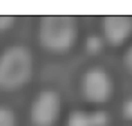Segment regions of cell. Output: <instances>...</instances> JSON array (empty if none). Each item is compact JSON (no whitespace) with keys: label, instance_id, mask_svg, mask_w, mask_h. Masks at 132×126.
Returning a JSON list of instances; mask_svg holds the SVG:
<instances>
[{"label":"cell","instance_id":"obj_1","mask_svg":"<svg viewBox=\"0 0 132 126\" xmlns=\"http://www.w3.org/2000/svg\"><path fill=\"white\" fill-rule=\"evenodd\" d=\"M33 74L32 53L23 45L9 47L0 54V89L12 92L30 81Z\"/></svg>","mask_w":132,"mask_h":126},{"label":"cell","instance_id":"obj_2","mask_svg":"<svg viewBox=\"0 0 132 126\" xmlns=\"http://www.w3.org/2000/svg\"><path fill=\"white\" fill-rule=\"evenodd\" d=\"M77 39V24L72 17L47 15L39 23V42L48 51L65 53Z\"/></svg>","mask_w":132,"mask_h":126},{"label":"cell","instance_id":"obj_3","mask_svg":"<svg viewBox=\"0 0 132 126\" xmlns=\"http://www.w3.org/2000/svg\"><path fill=\"white\" fill-rule=\"evenodd\" d=\"M62 110V101L56 90H42L30 107V122L33 126H54Z\"/></svg>","mask_w":132,"mask_h":126},{"label":"cell","instance_id":"obj_4","mask_svg":"<svg viewBox=\"0 0 132 126\" xmlns=\"http://www.w3.org/2000/svg\"><path fill=\"white\" fill-rule=\"evenodd\" d=\"M81 90L86 101L92 104H104L113 93V81L104 69L92 68L82 77Z\"/></svg>","mask_w":132,"mask_h":126},{"label":"cell","instance_id":"obj_5","mask_svg":"<svg viewBox=\"0 0 132 126\" xmlns=\"http://www.w3.org/2000/svg\"><path fill=\"white\" fill-rule=\"evenodd\" d=\"M105 41L111 47H120L132 36V18L125 15H108L102 21Z\"/></svg>","mask_w":132,"mask_h":126},{"label":"cell","instance_id":"obj_6","mask_svg":"<svg viewBox=\"0 0 132 126\" xmlns=\"http://www.w3.org/2000/svg\"><path fill=\"white\" fill-rule=\"evenodd\" d=\"M102 50H104V39H102L101 36L92 35V36H89V38L86 39V51H87L89 54L96 56V54H99Z\"/></svg>","mask_w":132,"mask_h":126},{"label":"cell","instance_id":"obj_7","mask_svg":"<svg viewBox=\"0 0 132 126\" xmlns=\"http://www.w3.org/2000/svg\"><path fill=\"white\" fill-rule=\"evenodd\" d=\"M68 126H90L89 113L84 111H72L68 119Z\"/></svg>","mask_w":132,"mask_h":126},{"label":"cell","instance_id":"obj_8","mask_svg":"<svg viewBox=\"0 0 132 126\" xmlns=\"http://www.w3.org/2000/svg\"><path fill=\"white\" fill-rule=\"evenodd\" d=\"M0 126H16L15 114L6 107H0Z\"/></svg>","mask_w":132,"mask_h":126},{"label":"cell","instance_id":"obj_9","mask_svg":"<svg viewBox=\"0 0 132 126\" xmlns=\"http://www.w3.org/2000/svg\"><path fill=\"white\" fill-rule=\"evenodd\" d=\"M89 117H90V126H107L108 125V116L105 111L89 113Z\"/></svg>","mask_w":132,"mask_h":126},{"label":"cell","instance_id":"obj_10","mask_svg":"<svg viewBox=\"0 0 132 126\" xmlns=\"http://www.w3.org/2000/svg\"><path fill=\"white\" fill-rule=\"evenodd\" d=\"M15 24V17L12 15H0V32L8 30Z\"/></svg>","mask_w":132,"mask_h":126},{"label":"cell","instance_id":"obj_11","mask_svg":"<svg viewBox=\"0 0 132 126\" xmlns=\"http://www.w3.org/2000/svg\"><path fill=\"white\" fill-rule=\"evenodd\" d=\"M122 116H123V119L132 122V98L125 101L123 107H122Z\"/></svg>","mask_w":132,"mask_h":126},{"label":"cell","instance_id":"obj_12","mask_svg":"<svg viewBox=\"0 0 132 126\" xmlns=\"http://www.w3.org/2000/svg\"><path fill=\"white\" fill-rule=\"evenodd\" d=\"M123 63H125V66H126V69L129 71L132 74V45L128 48V51H126V54H125V57H123Z\"/></svg>","mask_w":132,"mask_h":126}]
</instances>
